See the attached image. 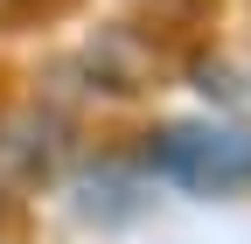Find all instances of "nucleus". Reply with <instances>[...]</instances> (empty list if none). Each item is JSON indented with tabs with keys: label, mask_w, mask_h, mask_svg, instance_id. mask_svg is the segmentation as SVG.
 Returning <instances> with one entry per match:
<instances>
[{
	"label": "nucleus",
	"mask_w": 251,
	"mask_h": 244,
	"mask_svg": "<svg viewBox=\"0 0 251 244\" xmlns=\"http://www.w3.org/2000/svg\"><path fill=\"white\" fill-rule=\"evenodd\" d=\"M147 168L188 195H244L251 189V140L224 126H168L147 140Z\"/></svg>",
	"instance_id": "nucleus-1"
}]
</instances>
